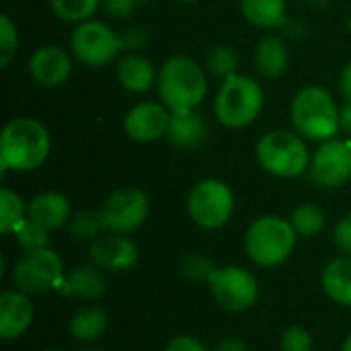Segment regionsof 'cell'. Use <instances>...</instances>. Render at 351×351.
I'll return each instance as SVG.
<instances>
[{"label": "cell", "instance_id": "obj_13", "mask_svg": "<svg viewBox=\"0 0 351 351\" xmlns=\"http://www.w3.org/2000/svg\"><path fill=\"white\" fill-rule=\"evenodd\" d=\"M169 119H171V111L162 103L144 101L128 111L123 119V130L130 140L148 144L167 136Z\"/></svg>", "mask_w": 351, "mask_h": 351}, {"label": "cell", "instance_id": "obj_43", "mask_svg": "<svg viewBox=\"0 0 351 351\" xmlns=\"http://www.w3.org/2000/svg\"><path fill=\"white\" fill-rule=\"evenodd\" d=\"M82 351H103V350H97V348H86V350Z\"/></svg>", "mask_w": 351, "mask_h": 351}, {"label": "cell", "instance_id": "obj_36", "mask_svg": "<svg viewBox=\"0 0 351 351\" xmlns=\"http://www.w3.org/2000/svg\"><path fill=\"white\" fill-rule=\"evenodd\" d=\"M165 351H210L202 341H197L195 337L191 335H179V337H173Z\"/></svg>", "mask_w": 351, "mask_h": 351}, {"label": "cell", "instance_id": "obj_34", "mask_svg": "<svg viewBox=\"0 0 351 351\" xmlns=\"http://www.w3.org/2000/svg\"><path fill=\"white\" fill-rule=\"evenodd\" d=\"M333 243L341 255H350L351 257V214L343 216L337 222V226L333 230Z\"/></svg>", "mask_w": 351, "mask_h": 351}, {"label": "cell", "instance_id": "obj_2", "mask_svg": "<svg viewBox=\"0 0 351 351\" xmlns=\"http://www.w3.org/2000/svg\"><path fill=\"white\" fill-rule=\"evenodd\" d=\"M160 103L171 111H191L208 95V78L202 66L187 56L169 58L156 78Z\"/></svg>", "mask_w": 351, "mask_h": 351}, {"label": "cell", "instance_id": "obj_45", "mask_svg": "<svg viewBox=\"0 0 351 351\" xmlns=\"http://www.w3.org/2000/svg\"><path fill=\"white\" fill-rule=\"evenodd\" d=\"M45 351H62V350H45Z\"/></svg>", "mask_w": 351, "mask_h": 351}, {"label": "cell", "instance_id": "obj_44", "mask_svg": "<svg viewBox=\"0 0 351 351\" xmlns=\"http://www.w3.org/2000/svg\"><path fill=\"white\" fill-rule=\"evenodd\" d=\"M144 2H148V0H136V4L140 6V4H144Z\"/></svg>", "mask_w": 351, "mask_h": 351}, {"label": "cell", "instance_id": "obj_35", "mask_svg": "<svg viewBox=\"0 0 351 351\" xmlns=\"http://www.w3.org/2000/svg\"><path fill=\"white\" fill-rule=\"evenodd\" d=\"M105 12L113 19H128L136 8V0H103Z\"/></svg>", "mask_w": 351, "mask_h": 351}, {"label": "cell", "instance_id": "obj_7", "mask_svg": "<svg viewBox=\"0 0 351 351\" xmlns=\"http://www.w3.org/2000/svg\"><path fill=\"white\" fill-rule=\"evenodd\" d=\"M74 58L88 68H103L123 51V39L103 21L78 23L70 37Z\"/></svg>", "mask_w": 351, "mask_h": 351}, {"label": "cell", "instance_id": "obj_20", "mask_svg": "<svg viewBox=\"0 0 351 351\" xmlns=\"http://www.w3.org/2000/svg\"><path fill=\"white\" fill-rule=\"evenodd\" d=\"M115 74L119 84L128 90V93H136L142 95L146 90L152 88V84H156L158 74L154 72V66L148 58H144L142 53H128L123 56L117 66H115Z\"/></svg>", "mask_w": 351, "mask_h": 351}, {"label": "cell", "instance_id": "obj_15", "mask_svg": "<svg viewBox=\"0 0 351 351\" xmlns=\"http://www.w3.org/2000/svg\"><path fill=\"white\" fill-rule=\"evenodd\" d=\"M29 74L37 84L45 88H56L70 78L72 60L66 49L58 45H41L29 58Z\"/></svg>", "mask_w": 351, "mask_h": 351}, {"label": "cell", "instance_id": "obj_19", "mask_svg": "<svg viewBox=\"0 0 351 351\" xmlns=\"http://www.w3.org/2000/svg\"><path fill=\"white\" fill-rule=\"evenodd\" d=\"M208 134L206 119L195 111H177L171 113L169 119V130H167V140L179 148V150H193L204 144Z\"/></svg>", "mask_w": 351, "mask_h": 351}, {"label": "cell", "instance_id": "obj_3", "mask_svg": "<svg viewBox=\"0 0 351 351\" xmlns=\"http://www.w3.org/2000/svg\"><path fill=\"white\" fill-rule=\"evenodd\" d=\"M339 109L331 93L323 86L300 88L290 105V121L304 140L327 142L341 132Z\"/></svg>", "mask_w": 351, "mask_h": 351}, {"label": "cell", "instance_id": "obj_18", "mask_svg": "<svg viewBox=\"0 0 351 351\" xmlns=\"http://www.w3.org/2000/svg\"><path fill=\"white\" fill-rule=\"evenodd\" d=\"M107 290L105 278L99 271V267H90V265H82V267H74L68 274H64V278L60 280L56 292L68 298H78V300H86V302H95L99 300Z\"/></svg>", "mask_w": 351, "mask_h": 351}, {"label": "cell", "instance_id": "obj_22", "mask_svg": "<svg viewBox=\"0 0 351 351\" xmlns=\"http://www.w3.org/2000/svg\"><path fill=\"white\" fill-rule=\"evenodd\" d=\"M290 62L288 45L278 35H265L255 47V68L265 78H280Z\"/></svg>", "mask_w": 351, "mask_h": 351}, {"label": "cell", "instance_id": "obj_32", "mask_svg": "<svg viewBox=\"0 0 351 351\" xmlns=\"http://www.w3.org/2000/svg\"><path fill=\"white\" fill-rule=\"evenodd\" d=\"M16 47H19V31L16 25L10 21L8 14L0 16V66L6 68L12 58L16 56Z\"/></svg>", "mask_w": 351, "mask_h": 351}, {"label": "cell", "instance_id": "obj_14", "mask_svg": "<svg viewBox=\"0 0 351 351\" xmlns=\"http://www.w3.org/2000/svg\"><path fill=\"white\" fill-rule=\"evenodd\" d=\"M138 247L128 234H103L97 241H93L88 249L90 261L99 269H109V271H123L136 265L138 261Z\"/></svg>", "mask_w": 351, "mask_h": 351}, {"label": "cell", "instance_id": "obj_27", "mask_svg": "<svg viewBox=\"0 0 351 351\" xmlns=\"http://www.w3.org/2000/svg\"><path fill=\"white\" fill-rule=\"evenodd\" d=\"M103 0H49L53 14L66 23H84L95 16Z\"/></svg>", "mask_w": 351, "mask_h": 351}, {"label": "cell", "instance_id": "obj_28", "mask_svg": "<svg viewBox=\"0 0 351 351\" xmlns=\"http://www.w3.org/2000/svg\"><path fill=\"white\" fill-rule=\"evenodd\" d=\"M68 230L78 241H97L99 232L105 230V226H103V220H101L99 212L80 210V212L72 214V218L68 222Z\"/></svg>", "mask_w": 351, "mask_h": 351}, {"label": "cell", "instance_id": "obj_23", "mask_svg": "<svg viewBox=\"0 0 351 351\" xmlns=\"http://www.w3.org/2000/svg\"><path fill=\"white\" fill-rule=\"evenodd\" d=\"M286 0H241L243 16L257 29H278L286 23Z\"/></svg>", "mask_w": 351, "mask_h": 351}, {"label": "cell", "instance_id": "obj_38", "mask_svg": "<svg viewBox=\"0 0 351 351\" xmlns=\"http://www.w3.org/2000/svg\"><path fill=\"white\" fill-rule=\"evenodd\" d=\"M214 351H249V348H247V343H245L241 337L230 335V337H224V339L216 346V350Z\"/></svg>", "mask_w": 351, "mask_h": 351}, {"label": "cell", "instance_id": "obj_8", "mask_svg": "<svg viewBox=\"0 0 351 351\" xmlns=\"http://www.w3.org/2000/svg\"><path fill=\"white\" fill-rule=\"evenodd\" d=\"M187 214L199 228L218 230L234 214V193L220 179H204L187 197Z\"/></svg>", "mask_w": 351, "mask_h": 351}, {"label": "cell", "instance_id": "obj_5", "mask_svg": "<svg viewBox=\"0 0 351 351\" xmlns=\"http://www.w3.org/2000/svg\"><path fill=\"white\" fill-rule=\"evenodd\" d=\"M259 167L280 179H296L311 167V150L304 138L290 130H271L255 146Z\"/></svg>", "mask_w": 351, "mask_h": 351}, {"label": "cell", "instance_id": "obj_37", "mask_svg": "<svg viewBox=\"0 0 351 351\" xmlns=\"http://www.w3.org/2000/svg\"><path fill=\"white\" fill-rule=\"evenodd\" d=\"M121 39H123V49L136 51V49H140V47L146 45L148 35H146V31H144L142 27H132V29H128V31L121 35Z\"/></svg>", "mask_w": 351, "mask_h": 351}, {"label": "cell", "instance_id": "obj_41", "mask_svg": "<svg viewBox=\"0 0 351 351\" xmlns=\"http://www.w3.org/2000/svg\"><path fill=\"white\" fill-rule=\"evenodd\" d=\"M341 351H351V333L346 337V341H343V346H341Z\"/></svg>", "mask_w": 351, "mask_h": 351}, {"label": "cell", "instance_id": "obj_39", "mask_svg": "<svg viewBox=\"0 0 351 351\" xmlns=\"http://www.w3.org/2000/svg\"><path fill=\"white\" fill-rule=\"evenodd\" d=\"M339 90L346 101H351V62L343 68L341 78H339Z\"/></svg>", "mask_w": 351, "mask_h": 351}, {"label": "cell", "instance_id": "obj_42", "mask_svg": "<svg viewBox=\"0 0 351 351\" xmlns=\"http://www.w3.org/2000/svg\"><path fill=\"white\" fill-rule=\"evenodd\" d=\"M179 2H183V4H195V2H199V0H179Z\"/></svg>", "mask_w": 351, "mask_h": 351}, {"label": "cell", "instance_id": "obj_12", "mask_svg": "<svg viewBox=\"0 0 351 351\" xmlns=\"http://www.w3.org/2000/svg\"><path fill=\"white\" fill-rule=\"evenodd\" d=\"M311 181L323 189L343 187L351 179V138L321 142L311 158Z\"/></svg>", "mask_w": 351, "mask_h": 351}, {"label": "cell", "instance_id": "obj_17", "mask_svg": "<svg viewBox=\"0 0 351 351\" xmlns=\"http://www.w3.org/2000/svg\"><path fill=\"white\" fill-rule=\"evenodd\" d=\"M27 218L47 230H58L72 218L70 199L60 191H41L27 204Z\"/></svg>", "mask_w": 351, "mask_h": 351}, {"label": "cell", "instance_id": "obj_33", "mask_svg": "<svg viewBox=\"0 0 351 351\" xmlns=\"http://www.w3.org/2000/svg\"><path fill=\"white\" fill-rule=\"evenodd\" d=\"M313 335L302 327H290L282 335V351H313Z\"/></svg>", "mask_w": 351, "mask_h": 351}, {"label": "cell", "instance_id": "obj_26", "mask_svg": "<svg viewBox=\"0 0 351 351\" xmlns=\"http://www.w3.org/2000/svg\"><path fill=\"white\" fill-rule=\"evenodd\" d=\"M290 222H292L298 237H317V234H321L325 230L327 218H325V212L319 206L302 204L292 212Z\"/></svg>", "mask_w": 351, "mask_h": 351}, {"label": "cell", "instance_id": "obj_24", "mask_svg": "<svg viewBox=\"0 0 351 351\" xmlns=\"http://www.w3.org/2000/svg\"><path fill=\"white\" fill-rule=\"evenodd\" d=\"M107 329V315L99 306L80 308L70 321V333L78 341H95Z\"/></svg>", "mask_w": 351, "mask_h": 351}, {"label": "cell", "instance_id": "obj_29", "mask_svg": "<svg viewBox=\"0 0 351 351\" xmlns=\"http://www.w3.org/2000/svg\"><path fill=\"white\" fill-rule=\"evenodd\" d=\"M239 68V56L234 51V47L230 45H214L208 53V70L218 76V78H228L232 74H237Z\"/></svg>", "mask_w": 351, "mask_h": 351}, {"label": "cell", "instance_id": "obj_11", "mask_svg": "<svg viewBox=\"0 0 351 351\" xmlns=\"http://www.w3.org/2000/svg\"><path fill=\"white\" fill-rule=\"evenodd\" d=\"M148 212V195L138 187H123L113 191L99 210L105 230L115 234L136 232L146 222Z\"/></svg>", "mask_w": 351, "mask_h": 351}, {"label": "cell", "instance_id": "obj_31", "mask_svg": "<svg viewBox=\"0 0 351 351\" xmlns=\"http://www.w3.org/2000/svg\"><path fill=\"white\" fill-rule=\"evenodd\" d=\"M216 269H218L216 263H214L210 257L202 255V253H191V255H187V257L183 259V263H181V274H183L187 280H191V282L210 284V280H212V276H214Z\"/></svg>", "mask_w": 351, "mask_h": 351}, {"label": "cell", "instance_id": "obj_4", "mask_svg": "<svg viewBox=\"0 0 351 351\" xmlns=\"http://www.w3.org/2000/svg\"><path fill=\"white\" fill-rule=\"evenodd\" d=\"M296 230L282 216H261L245 232V251L259 267H278L290 259L296 249Z\"/></svg>", "mask_w": 351, "mask_h": 351}, {"label": "cell", "instance_id": "obj_16", "mask_svg": "<svg viewBox=\"0 0 351 351\" xmlns=\"http://www.w3.org/2000/svg\"><path fill=\"white\" fill-rule=\"evenodd\" d=\"M35 319L31 296L21 290H6L0 296V337L12 341L23 337Z\"/></svg>", "mask_w": 351, "mask_h": 351}, {"label": "cell", "instance_id": "obj_1", "mask_svg": "<svg viewBox=\"0 0 351 351\" xmlns=\"http://www.w3.org/2000/svg\"><path fill=\"white\" fill-rule=\"evenodd\" d=\"M51 152L47 128L33 117L10 119L0 134V167L2 171L29 173L39 169Z\"/></svg>", "mask_w": 351, "mask_h": 351}, {"label": "cell", "instance_id": "obj_30", "mask_svg": "<svg viewBox=\"0 0 351 351\" xmlns=\"http://www.w3.org/2000/svg\"><path fill=\"white\" fill-rule=\"evenodd\" d=\"M49 232L47 228H43L41 224L33 222V220H25L16 232H14V241L16 245L27 253V251H39V249H45L49 245Z\"/></svg>", "mask_w": 351, "mask_h": 351}, {"label": "cell", "instance_id": "obj_9", "mask_svg": "<svg viewBox=\"0 0 351 351\" xmlns=\"http://www.w3.org/2000/svg\"><path fill=\"white\" fill-rule=\"evenodd\" d=\"M64 278V263L49 247L27 251L12 267V284L16 290L35 296L56 290Z\"/></svg>", "mask_w": 351, "mask_h": 351}, {"label": "cell", "instance_id": "obj_6", "mask_svg": "<svg viewBox=\"0 0 351 351\" xmlns=\"http://www.w3.org/2000/svg\"><path fill=\"white\" fill-rule=\"evenodd\" d=\"M265 103L261 84L245 74H232L224 78L216 93L214 113L216 119L230 130H243L251 125Z\"/></svg>", "mask_w": 351, "mask_h": 351}, {"label": "cell", "instance_id": "obj_21", "mask_svg": "<svg viewBox=\"0 0 351 351\" xmlns=\"http://www.w3.org/2000/svg\"><path fill=\"white\" fill-rule=\"evenodd\" d=\"M323 292L341 306L351 308V257L339 255L331 259L321 274Z\"/></svg>", "mask_w": 351, "mask_h": 351}, {"label": "cell", "instance_id": "obj_10", "mask_svg": "<svg viewBox=\"0 0 351 351\" xmlns=\"http://www.w3.org/2000/svg\"><path fill=\"white\" fill-rule=\"evenodd\" d=\"M208 286L214 300L230 313H245L259 300L257 278L239 265L218 267Z\"/></svg>", "mask_w": 351, "mask_h": 351}, {"label": "cell", "instance_id": "obj_40", "mask_svg": "<svg viewBox=\"0 0 351 351\" xmlns=\"http://www.w3.org/2000/svg\"><path fill=\"white\" fill-rule=\"evenodd\" d=\"M339 119H341V130L351 138V101H346L339 109Z\"/></svg>", "mask_w": 351, "mask_h": 351}, {"label": "cell", "instance_id": "obj_25", "mask_svg": "<svg viewBox=\"0 0 351 351\" xmlns=\"http://www.w3.org/2000/svg\"><path fill=\"white\" fill-rule=\"evenodd\" d=\"M25 220H27V206L23 204L21 195H16L8 187H2L0 189V232L14 234L16 228Z\"/></svg>", "mask_w": 351, "mask_h": 351}]
</instances>
